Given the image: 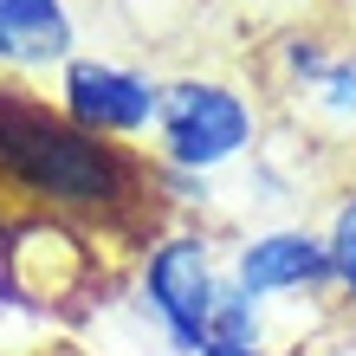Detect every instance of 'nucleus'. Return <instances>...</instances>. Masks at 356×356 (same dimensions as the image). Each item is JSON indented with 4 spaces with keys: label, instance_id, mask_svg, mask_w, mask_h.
Returning a JSON list of instances; mask_svg holds the SVG:
<instances>
[{
    "label": "nucleus",
    "instance_id": "obj_8",
    "mask_svg": "<svg viewBox=\"0 0 356 356\" xmlns=\"http://www.w3.org/2000/svg\"><path fill=\"white\" fill-rule=\"evenodd\" d=\"M201 356H272V350H266V343H227V337H207Z\"/></svg>",
    "mask_w": 356,
    "mask_h": 356
},
{
    "label": "nucleus",
    "instance_id": "obj_5",
    "mask_svg": "<svg viewBox=\"0 0 356 356\" xmlns=\"http://www.w3.org/2000/svg\"><path fill=\"white\" fill-rule=\"evenodd\" d=\"M227 279L253 291L259 305L298 298V291H337L324 227H259V234H246L227 259Z\"/></svg>",
    "mask_w": 356,
    "mask_h": 356
},
{
    "label": "nucleus",
    "instance_id": "obj_3",
    "mask_svg": "<svg viewBox=\"0 0 356 356\" xmlns=\"http://www.w3.org/2000/svg\"><path fill=\"white\" fill-rule=\"evenodd\" d=\"M220 279H227V266L214 259V240L195 234V227H169V234L149 240V253L136 266V305L156 318V330L169 337L175 356H201Z\"/></svg>",
    "mask_w": 356,
    "mask_h": 356
},
{
    "label": "nucleus",
    "instance_id": "obj_7",
    "mask_svg": "<svg viewBox=\"0 0 356 356\" xmlns=\"http://www.w3.org/2000/svg\"><path fill=\"white\" fill-rule=\"evenodd\" d=\"M78 58V19L65 0H0V65L46 72Z\"/></svg>",
    "mask_w": 356,
    "mask_h": 356
},
{
    "label": "nucleus",
    "instance_id": "obj_2",
    "mask_svg": "<svg viewBox=\"0 0 356 356\" xmlns=\"http://www.w3.org/2000/svg\"><path fill=\"white\" fill-rule=\"evenodd\" d=\"M253 143H259V104L234 78L181 72V78L162 85V111H156V162H162V175L207 181L227 162H240Z\"/></svg>",
    "mask_w": 356,
    "mask_h": 356
},
{
    "label": "nucleus",
    "instance_id": "obj_6",
    "mask_svg": "<svg viewBox=\"0 0 356 356\" xmlns=\"http://www.w3.org/2000/svg\"><path fill=\"white\" fill-rule=\"evenodd\" d=\"M279 78L330 130H356V46H330L318 33H291L279 46Z\"/></svg>",
    "mask_w": 356,
    "mask_h": 356
},
{
    "label": "nucleus",
    "instance_id": "obj_1",
    "mask_svg": "<svg viewBox=\"0 0 356 356\" xmlns=\"http://www.w3.org/2000/svg\"><path fill=\"white\" fill-rule=\"evenodd\" d=\"M0 175L58 214H123L156 181V169H143L123 143L78 130L65 111L19 91H0Z\"/></svg>",
    "mask_w": 356,
    "mask_h": 356
},
{
    "label": "nucleus",
    "instance_id": "obj_9",
    "mask_svg": "<svg viewBox=\"0 0 356 356\" xmlns=\"http://www.w3.org/2000/svg\"><path fill=\"white\" fill-rule=\"evenodd\" d=\"M337 298H343V305L356 311V272H343V279H337Z\"/></svg>",
    "mask_w": 356,
    "mask_h": 356
},
{
    "label": "nucleus",
    "instance_id": "obj_4",
    "mask_svg": "<svg viewBox=\"0 0 356 356\" xmlns=\"http://www.w3.org/2000/svg\"><path fill=\"white\" fill-rule=\"evenodd\" d=\"M58 111L78 130L111 136V143H136L156 136V111H162V78L123 65V58H65L58 65Z\"/></svg>",
    "mask_w": 356,
    "mask_h": 356
}]
</instances>
